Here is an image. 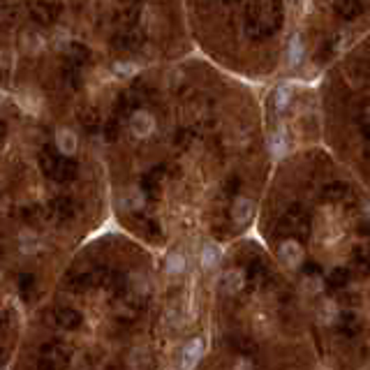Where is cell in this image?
<instances>
[{"label": "cell", "mask_w": 370, "mask_h": 370, "mask_svg": "<svg viewBox=\"0 0 370 370\" xmlns=\"http://www.w3.org/2000/svg\"><path fill=\"white\" fill-rule=\"evenodd\" d=\"M234 370H255V368H252V363H250V361L241 359V361L234 363Z\"/></svg>", "instance_id": "obj_9"}, {"label": "cell", "mask_w": 370, "mask_h": 370, "mask_svg": "<svg viewBox=\"0 0 370 370\" xmlns=\"http://www.w3.org/2000/svg\"><path fill=\"white\" fill-rule=\"evenodd\" d=\"M218 287H220V291H223L225 296L238 294V291L245 287V274H243L241 269L225 271V274L220 276V280H218Z\"/></svg>", "instance_id": "obj_7"}, {"label": "cell", "mask_w": 370, "mask_h": 370, "mask_svg": "<svg viewBox=\"0 0 370 370\" xmlns=\"http://www.w3.org/2000/svg\"><path fill=\"white\" fill-rule=\"evenodd\" d=\"M162 274L165 257L109 225L65 262L8 370H160V338L181 322Z\"/></svg>", "instance_id": "obj_3"}, {"label": "cell", "mask_w": 370, "mask_h": 370, "mask_svg": "<svg viewBox=\"0 0 370 370\" xmlns=\"http://www.w3.org/2000/svg\"><path fill=\"white\" fill-rule=\"evenodd\" d=\"M74 250L0 229V370H8L30 315L49 294Z\"/></svg>", "instance_id": "obj_5"}, {"label": "cell", "mask_w": 370, "mask_h": 370, "mask_svg": "<svg viewBox=\"0 0 370 370\" xmlns=\"http://www.w3.org/2000/svg\"><path fill=\"white\" fill-rule=\"evenodd\" d=\"M194 51L183 0H0V90L81 109L105 83Z\"/></svg>", "instance_id": "obj_2"}, {"label": "cell", "mask_w": 370, "mask_h": 370, "mask_svg": "<svg viewBox=\"0 0 370 370\" xmlns=\"http://www.w3.org/2000/svg\"><path fill=\"white\" fill-rule=\"evenodd\" d=\"M324 137L370 144V32L315 81Z\"/></svg>", "instance_id": "obj_6"}, {"label": "cell", "mask_w": 370, "mask_h": 370, "mask_svg": "<svg viewBox=\"0 0 370 370\" xmlns=\"http://www.w3.org/2000/svg\"><path fill=\"white\" fill-rule=\"evenodd\" d=\"M306 0H183L194 51L266 86L285 81Z\"/></svg>", "instance_id": "obj_4"}, {"label": "cell", "mask_w": 370, "mask_h": 370, "mask_svg": "<svg viewBox=\"0 0 370 370\" xmlns=\"http://www.w3.org/2000/svg\"><path fill=\"white\" fill-rule=\"evenodd\" d=\"M107 174L112 227L160 248L194 223L216 167L269 146L262 86L187 54L105 83L83 105Z\"/></svg>", "instance_id": "obj_1"}, {"label": "cell", "mask_w": 370, "mask_h": 370, "mask_svg": "<svg viewBox=\"0 0 370 370\" xmlns=\"http://www.w3.org/2000/svg\"><path fill=\"white\" fill-rule=\"evenodd\" d=\"M280 257H282V262L289 266V269H296V266L303 262L306 252H303L301 243L294 241V238H289V241L280 243Z\"/></svg>", "instance_id": "obj_8"}]
</instances>
